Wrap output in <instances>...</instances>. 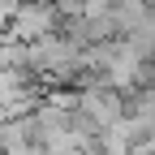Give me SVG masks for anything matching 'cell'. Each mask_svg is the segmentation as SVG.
Returning <instances> with one entry per match:
<instances>
[{"mask_svg": "<svg viewBox=\"0 0 155 155\" xmlns=\"http://www.w3.org/2000/svg\"><path fill=\"white\" fill-rule=\"evenodd\" d=\"M56 22H61V13H56L52 0H30V5H17V9H13V35L26 39V43L52 35Z\"/></svg>", "mask_w": 155, "mask_h": 155, "instance_id": "obj_1", "label": "cell"}, {"mask_svg": "<svg viewBox=\"0 0 155 155\" xmlns=\"http://www.w3.org/2000/svg\"><path fill=\"white\" fill-rule=\"evenodd\" d=\"M125 155H155V142H134Z\"/></svg>", "mask_w": 155, "mask_h": 155, "instance_id": "obj_2", "label": "cell"}]
</instances>
